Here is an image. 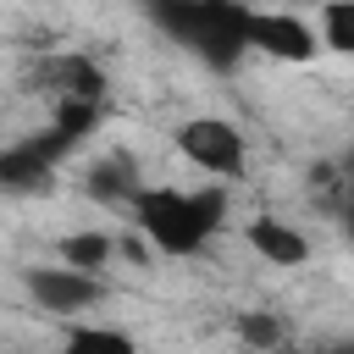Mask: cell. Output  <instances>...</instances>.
Here are the masks:
<instances>
[{"label":"cell","instance_id":"cell-1","mask_svg":"<svg viewBox=\"0 0 354 354\" xmlns=\"http://www.w3.org/2000/svg\"><path fill=\"white\" fill-rule=\"evenodd\" d=\"M144 17L171 44H183L194 61H205L216 72H232L249 50L254 6H243V0H144Z\"/></svg>","mask_w":354,"mask_h":354},{"label":"cell","instance_id":"cell-2","mask_svg":"<svg viewBox=\"0 0 354 354\" xmlns=\"http://www.w3.org/2000/svg\"><path fill=\"white\" fill-rule=\"evenodd\" d=\"M227 216L221 188H138L133 221L160 254H199Z\"/></svg>","mask_w":354,"mask_h":354},{"label":"cell","instance_id":"cell-3","mask_svg":"<svg viewBox=\"0 0 354 354\" xmlns=\"http://www.w3.org/2000/svg\"><path fill=\"white\" fill-rule=\"evenodd\" d=\"M177 149H183L199 171H210V177H238L243 160H249L243 133H238L227 116H194V122H183Z\"/></svg>","mask_w":354,"mask_h":354},{"label":"cell","instance_id":"cell-4","mask_svg":"<svg viewBox=\"0 0 354 354\" xmlns=\"http://www.w3.org/2000/svg\"><path fill=\"white\" fill-rule=\"evenodd\" d=\"M22 282H28V293H33L44 310H55V315H77V310H88V304L105 299V288L94 282V271H83V266H72V260H61V266H33Z\"/></svg>","mask_w":354,"mask_h":354},{"label":"cell","instance_id":"cell-5","mask_svg":"<svg viewBox=\"0 0 354 354\" xmlns=\"http://www.w3.org/2000/svg\"><path fill=\"white\" fill-rule=\"evenodd\" d=\"M249 50H266L277 61H310L321 44H315L310 22H299L288 11H254L249 17Z\"/></svg>","mask_w":354,"mask_h":354},{"label":"cell","instance_id":"cell-6","mask_svg":"<svg viewBox=\"0 0 354 354\" xmlns=\"http://www.w3.org/2000/svg\"><path fill=\"white\" fill-rule=\"evenodd\" d=\"M249 249L266 254V266H299L310 254V238L282 216H260V221H249Z\"/></svg>","mask_w":354,"mask_h":354},{"label":"cell","instance_id":"cell-7","mask_svg":"<svg viewBox=\"0 0 354 354\" xmlns=\"http://www.w3.org/2000/svg\"><path fill=\"white\" fill-rule=\"evenodd\" d=\"M321 39L337 55H354V0H326L321 6Z\"/></svg>","mask_w":354,"mask_h":354},{"label":"cell","instance_id":"cell-8","mask_svg":"<svg viewBox=\"0 0 354 354\" xmlns=\"http://www.w3.org/2000/svg\"><path fill=\"white\" fill-rule=\"evenodd\" d=\"M88 194H94V199H133V194H138L133 166H127V160H105V166H94V171H88Z\"/></svg>","mask_w":354,"mask_h":354},{"label":"cell","instance_id":"cell-9","mask_svg":"<svg viewBox=\"0 0 354 354\" xmlns=\"http://www.w3.org/2000/svg\"><path fill=\"white\" fill-rule=\"evenodd\" d=\"M61 260H72L83 271H100L111 260V238L105 232H72V238H61Z\"/></svg>","mask_w":354,"mask_h":354},{"label":"cell","instance_id":"cell-10","mask_svg":"<svg viewBox=\"0 0 354 354\" xmlns=\"http://www.w3.org/2000/svg\"><path fill=\"white\" fill-rule=\"evenodd\" d=\"M238 332H243V343H260V348L282 343V321H277V315H266V310H249V315H238Z\"/></svg>","mask_w":354,"mask_h":354},{"label":"cell","instance_id":"cell-11","mask_svg":"<svg viewBox=\"0 0 354 354\" xmlns=\"http://www.w3.org/2000/svg\"><path fill=\"white\" fill-rule=\"evenodd\" d=\"M66 343L72 348H133V337L127 332H111V326H77Z\"/></svg>","mask_w":354,"mask_h":354},{"label":"cell","instance_id":"cell-12","mask_svg":"<svg viewBox=\"0 0 354 354\" xmlns=\"http://www.w3.org/2000/svg\"><path fill=\"white\" fill-rule=\"evenodd\" d=\"M343 171H348V183H354V149H348V160H343Z\"/></svg>","mask_w":354,"mask_h":354}]
</instances>
